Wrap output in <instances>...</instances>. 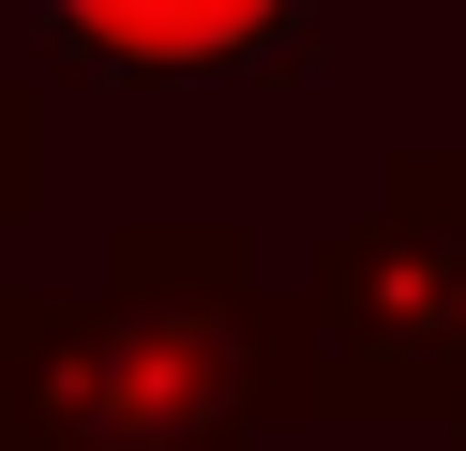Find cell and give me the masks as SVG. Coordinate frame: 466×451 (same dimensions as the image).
<instances>
[{
	"label": "cell",
	"instance_id": "cell-3",
	"mask_svg": "<svg viewBox=\"0 0 466 451\" xmlns=\"http://www.w3.org/2000/svg\"><path fill=\"white\" fill-rule=\"evenodd\" d=\"M46 30L106 76H256L316 30V0H46Z\"/></svg>",
	"mask_w": 466,
	"mask_h": 451
},
{
	"label": "cell",
	"instance_id": "cell-2",
	"mask_svg": "<svg viewBox=\"0 0 466 451\" xmlns=\"http://www.w3.org/2000/svg\"><path fill=\"white\" fill-rule=\"evenodd\" d=\"M316 301V421L466 436V150H391L376 210H346L301 271Z\"/></svg>",
	"mask_w": 466,
	"mask_h": 451
},
{
	"label": "cell",
	"instance_id": "cell-1",
	"mask_svg": "<svg viewBox=\"0 0 466 451\" xmlns=\"http://www.w3.org/2000/svg\"><path fill=\"white\" fill-rule=\"evenodd\" d=\"M316 421V301L256 226H121L91 286H0V451H271Z\"/></svg>",
	"mask_w": 466,
	"mask_h": 451
},
{
	"label": "cell",
	"instance_id": "cell-5",
	"mask_svg": "<svg viewBox=\"0 0 466 451\" xmlns=\"http://www.w3.org/2000/svg\"><path fill=\"white\" fill-rule=\"evenodd\" d=\"M451 451H466V436H451Z\"/></svg>",
	"mask_w": 466,
	"mask_h": 451
},
{
	"label": "cell",
	"instance_id": "cell-4",
	"mask_svg": "<svg viewBox=\"0 0 466 451\" xmlns=\"http://www.w3.org/2000/svg\"><path fill=\"white\" fill-rule=\"evenodd\" d=\"M31 210H46V90L0 60V241L31 226Z\"/></svg>",
	"mask_w": 466,
	"mask_h": 451
}]
</instances>
